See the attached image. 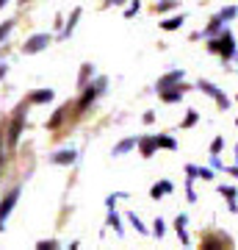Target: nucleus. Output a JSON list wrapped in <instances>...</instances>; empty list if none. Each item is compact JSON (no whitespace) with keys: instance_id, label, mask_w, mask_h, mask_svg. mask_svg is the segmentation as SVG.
I'll use <instances>...</instances> for the list:
<instances>
[{"instance_id":"obj_32","label":"nucleus","mask_w":238,"mask_h":250,"mask_svg":"<svg viewBox=\"0 0 238 250\" xmlns=\"http://www.w3.org/2000/svg\"><path fill=\"white\" fill-rule=\"evenodd\" d=\"M122 197H128V195H125V192H114V195H108L106 197V208H114L116 200H122Z\"/></svg>"},{"instance_id":"obj_16","label":"nucleus","mask_w":238,"mask_h":250,"mask_svg":"<svg viewBox=\"0 0 238 250\" xmlns=\"http://www.w3.org/2000/svg\"><path fill=\"white\" fill-rule=\"evenodd\" d=\"M185 225H188V214H177L175 217L177 236H180V242H183V245H191V236H188V231H185Z\"/></svg>"},{"instance_id":"obj_10","label":"nucleus","mask_w":238,"mask_h":250,"mask_svg":"<svg viewBox=\"0 0 238 250\" xmlns=\"http://www.w3.org/2000/svg\"><path fill=\"white\" fill-rule=\"evenodd\" d=\"M158 150V142H155V134H147V136H139V153L144 159H152V153Z\"/></svg>"},{"instance_id":"obj_41","label":"nucleus","mask_w":238,"mask_h":250,"mask_svg":"<svg viewBox=\"0 0 238 250\" xmlns=\"http://www.w3.org/2000/svg\"><path fill=\"white\" fill-rule=\"evenodd\" d=\"M6 3H9V0H0V9H3V6H6Z\"/></svg>"},{"instance_id":"obj_3","label":"nucleus","mask_w":238,"mask_h":250,"mask_svg":"<svg viewBox=\"0 0 238 250\" xmlns=\"http://www.w3.org/2000/svg\"><path fill=\"white\" fill-rule=\"evenodd\" d=\"M197 89L202 92V95H208V98L216 103V108H219V111H227V108H230V98L219 89V86H216V83H213V81L200 78V81H197Z\"/></svg>"},{"instance_id":"obj_43","label":"nucleus","mask_w":238,"mask_h":250,"mask_svg":"<svg viewBox=\"0 0 238 250\" xmlns=\"http://www.w3.org/2000/svg\"><path fill=\"white\" fill-rule=\"evenodd\" d=\"M236 125H238V120H236Z\"/></svg>"},{"instance_id":"obj_27","label":"nucleus","mask_w":238,"mask_h":250,"mask_svg":"<svg viewBox=\"0 0 238 250\" xmlns=\"http://www.w3.org/2000/svg\"><path fill=\"white\" fill-rule=\"evenodd\" d=\"M128 220H130V225H133L139 233H150V231H147V225L139 220V214H136V211H130V214H128Z\"/></svg>"},{"instance_id":"obj_37","label":"nucleus","mask_w":238,"mask_h":250,"mask_svg":"<svg viewBox=\"0 0 238 250\" xmlns=\"http://www.w3.org/2000/svg\"><path fill=\"white\" fill-rule=\"evenodd\" d=\"M141 120H144L147 125H152V123H155V111H144V117H141Z\"/></svg>"},{"instance_id":"obj_35","label":"nucleus","mask_w":238,"mask_h":250,"mask_svg":"<svg viewBox=\"0 0 238 250\" xmlns=\"http://www.w3.org/2000/svg\"><path fill=\"white\" fill-rule=\"evenodd\" d=\"M211 167H213V170H224V164H221L219 153H211Z\"/></svg>"},{"instance_id":"obj_12","label":"nucleus","mask_w":238,"mask_h":250,"mask_svg":"<svg viewBox=\"0 0 238 250\" xmlns=\"http://www.w3.org/2000/svg\"><path fill=\"white\" fill-rule=\"evenodd\" d=\"M224 28H227V22H224V20H221L219 14H213V17H211V22H208V25L202 28V39H211V36L221 34Z\"/></svg>"},{"instance_id":"obj_29","label":"nucleus","mask_w":238,"mask_h":250,"mask_svg":"<svg viewBox=\"0 0 238 250\" xmlns=\"http://www.w3.org/2000/svg\"><path fill=\"white\" fill-rule=\"evenodd\" d=\"M141 11V0H130V6H128V9H125V17L130 20V17H136V14H139Z\"/></svg>"},{"instance_id":"obj_42","label":"nucleus","mask_w":238,"mask_h":250,"mask_svg":"<svg viewBox=\"0 0 238 250\" xmlns=\"http://www.w3.org/2000/svg\"><path fill=\"white\" fill-rule=\"evenodd\" d=\"M3 159H6V156H3V153H0V167H3Z\"/></svg>"},{"instance_id":"obj_40","label":"nucleus","mask_w":238,"mask_h":250,"mask_svg":"<svg viewBox=\"0 0 238 250\" xmlns=\"http://www.w3.org/2000/svg\"><path fill=\"white\" fill-rule=\"evenodd\" d=\"M6 72H9V64H6V62H0V81L6 78Z\"/></svg>"},{"instance_id":"obj_24","label":"nucleus","mask_w":238,"mask_h":250,"mask_svg":"<svg viewBox=\"0 0 238 250\" xmlns=\"http://www.w3.org/2000/svg\"><path fill=\"white\" fill-rule=\"evenodd\" d=\"M216 192H219L221 197H227V200H233V197H238V189L233 187V184H219V187H216Z\"/></svg>"},{"instance_id":"obj_34","label":"nucleus","mask_w":238,"mask_h":250,"mask_svg":"<svg viewBox=\"0 0 238 250\" xmlns=\"http://www.w3.org/2000/svg\"><path fill=\"white\" fill-rule=\"evenodd\" d=\"M221 150H224V136H216L211 142V153H221Z\"/></svg>"},{"instance_id":"obj_31","label":"nucleus","mask_w":238,"mask_h":250,"mask_svg":"<svg viewBox=\"0 0 238 250\" xmlns=\"http://www.w3.org/2000/svg\"><path fill=\"white\" fill-rule=\"evenodd\" d=\"M164 195H166V189H164V184H155V187H150V197H152V200H161Z\"/></svg>"},{"instance_id":"obj_4","label":"nucleus","mask_w":238,"mask_h":250,"mask_svg":"<svg viewBox=\"0 0 238 250\" xmlns=\"http://www.w3.org/2000/svg\"><path fill=\"white\" fill-rule=\"evenodd\" d=\"M19 192H22V189H19V187H14V189H9V192L3 195V200H0V231L6 228V220H9V214L14 211V206H17Z\"/></svg>"},{"instance_id":"obj_30","label":"nucleus","mask_w":238,"mask_h":250,"mask_svg":"<svg viewBox=\"0 0 238 250\" xmlns=\"http://www.w3.org/2000/svg\"><path fill=\"white\" fill-rule=\"evenodd\" d=\"M197 178L200 181H213V167H197Z\"/></svg>"},{"instance_id":"obj_2","label":"nucleus","mask_w":238,"mask_h":250,"mask_svg":"<svg viewBox=\"0 0 238 250\" xmlns=\"http://www.w3.org/2000/svg\"><path fill=\"white\" fill-rule=\"evenodd\" d=\"M106 89H108V78H106V75H97V78H92L86 86L80 89V98H78V106H75V108H78V111H86V108L92 106V103H94V100H97Z\"/></svg>"},{"instance_id":"obj_23","label":"nucleus","mask_w":238,"mask_h":250,"mask_svg":"<svg viewBox=\"0 0 238 250\" xmlns=\"http://www.w3.org/2000/svg\"><path fill=\"white\" fill-rule=\"evenodd\" d=\"M200 123V111H197V108H188V111H185V117L183 120H180V128H194V125Z\"/></svg>"},{"instance_id":"obj_14","label":"nucleus","mask_w":238,"mask_h":250,"mask_svg":"<svg viewBox=\"0 0 238 250\" xmlns=\"http://www.w3.org/2000/svg\"><path fill=\"white\" fill-rule=\"evenodd\" d=\"M133 147H139V136H128V139H122V142H116L114 150H111V156L119 159V156H125V153H130Z\"/></svg>"},{"instance_id":"obj_17","label":"nucleus","mask_w":238,"mask_h":250,"mask_svg":"<svg viewBox=\"0 0 238 250\" xmlns=\"http://www.w3.org/2000/svg\"><path fill=\"white\" fill-rule=\"evenodd\" d=\"M185 25V14H175V17H164L161 20V28L164 31H177V28Z\"/></svg>"},{"instance_id":"obj_8","label":"nucleus","mask_w":238,"mask_h":250,"mask_svg":"<svg viewBox=\"0 0 238 250\" xmlns=\"http://www.w3.org/2000/svg\"><path fill=\"white\" fill-rule=\"evenodd\" d=\"M183 78H185L183 70H169L166 75H161V78H158V83H155V92H164V89H169V86H177Z\"/></svg>"},{"instance_id":"obj_13","label":"nucleus","mask_w":238,"mask_h":250,"mask_svg":"<svg viewBox=\"0 0 238 250\" xmlns=\"http://www.w3.org/2000/svg\"><path fill=\"white\" fill-rule=\"evenodd\" d=\"M70 111H72L70 103H64V106L55 108V114L50 117V120H47V131H55V128H58V125H61L64 120H67V117H70Z\"/></svg>"},{"instance_id":"obj_7","label":"nucleus","mask_w":238,"mask_h":250,"mask_svg":"<svg viewBox=\"0 0 238 250\" xmlns=\"http://www.w3.org/2000/svg\"><path fill=\"white\" fill-rule=\"evenodd\" d=\"M185 92H188V83H177V86H169V89H164V92H158L161 95V100L164 103H180V100L185 98Z\"/></svg>"},{"instance_id":"obj_22","label":"nucleus","mask_w":238,"mask_h":250,"mask_svg":"<svg viewBox=\"0 0 238 250\" xmlns=\"http://www.w3.org/2000/svg\"><path fill=\"white\" fill-rule=\"evenodd\" d=\"M155 142H158V147H164V150H177V139L169 134H155Z\"/></svg>"},{"instance_id":"obj_25","label":"nucleus","mask_w":238,"mask_h":250,"mask_svg":"<svg viewBox=\"0 0 238 250\" xmlns=\"http://www.w3.org/2000/svg\"><path fill=\"white\" fill-rule=\"evenodd\" d=\"M14 25H17L14 20H6V22H0V45H3L6 39H9V34L14 31Z\"/></svg>"},{"instance_id":"obj_18","label":"nucleus","mask_w":238,"mask_h":250,"mask_svg":"<svg viewBox=\"0 0 238 250\" xmlns=\"http://www.w3.org/2000/svg\"><path fill=\"white\" fill-rule=\"evenodd\" d=\"M94 78V64H83V67H80V75H78V89H83V86H86L89 81Z\"/></svg>"},{"instance_id":"obj_6","label":"nucleus","mask_w":238,"mask_h":250,"mask_svg":"<svg viewBox=\"0 0 238 250\" xmlns=\"http://www.w3.org/2000/svg\"><path fill=\"white\" fill-rule=\"evenodd\" d=\"M53 42V36L50 34H34L31 39H25V45H22V53L25 56H34V53H42L44 47Z\"/></svg>"},{"instance_id":"obj_39","label":"nucleus","mask_w":238,"mask_h":250,"mask_svg":"<svg viewBox=\"0 0 238 250\" xmlns=\"http://www.w3.org/2000/svg\"><path fill=\"white\" fill-rule=\"evenodd\" d=\"M227 208L233 211V214H238V197H233V200H227Z\"/></svg>"},{"instance_id":"obj_38","label":"nucleus","mask_w":238,"mask_h":250,"mask_svg":"<svg viewBox=\"0 0 238 250\" xmlns=\"http://www.w3.org/2000/svg\"><path fill=\"white\" fill-rule=\"evenodd\" d=\"M122 3H128V0H106L103 6H106V9H114V6H122Z\"/></svg>"},{"instance_id":"obj_11","label":"nucleus","mask_w":238,"mask_h":250,"mask_svg":"<svg viewBox=\"0 0 238 250\" xmlns=\"http://www.w3.org/2000/svg\"><path fill=\"white\" fill-rule=\"evenodd\" d=\"M80 14H83L80 9H72L70 20H67V25H64L61 31H58V39H70V36L75 34V28H78V22H80Z\"/></svg>"},{"instance_id":"obj_21","label":"nucleus","mask_w":238,"mask_h":250,"mask_svg":"<svg viewBox=\"0 0 238 250\" xmlns=\"http://www.w3.org/2000/svg\"><path fill=\"white\" fill-rule=\"evenodd\" d=\"M177 6H180V0H158L152 9H155V14H169V11H175Z\"/></svg>"},{"instance_id":"obj_19","label":"nucleus","mask_w":238,"mask_h":250,"mask_svg":"<svg viewBox=\"0 0 238 250\" xmlns=\"http://www.w3.org/2000/svg\"><path fill=\"white\" fill-rule=\"evenodd\" d=\"M224 245H230L227 236H205V239H202V248L205 250H216V248H224Z\"/></svg>"},{"instance_id":"obj_9","label":"nucleus","mask_w":238,"mask_h":250,"mask_svg":"<svg viewBox=\"0 0 238 250\" xmlns=\"http://www.w3.org/2000/svg\"><path fill=\"white\" fill-rule=\"evenodd\" d=\"M75 159H78V150H75V147H64V150H58V153L50 156V161H53L55 167H72Z\"/></svg>"},{"instance_id":"obj_5","label":"nucleus","mask_w":238,"mask_h":250,"mask_svg":"<svg viewBox=\"0 0 238 250\" xmlns=\"http://www.w3.org/2000/svg\"><path fill=\"white\" fill-rule=\"evenodd\" d=\"M25 114H28V106L19 103L14 117H11V125H9V145H17L19 142V134H22V125H25Z\"/></svg>"},{"instance_id":"obj_28","label":"nucleus","mask_w":238,"mask_h":250,"mask_svg":"<svg viewBox=\"0 0 238 250\" xmlns=\"http://www.w3.org/2000/svg\"><path fill=\"white\" fill-rule=\"evenodd\" d=\"M164 233H166V223H164V220H161V217H155V223H152V236H164Z\"/></svg>"},{"instance_id":"obj_20","label":"nucleus","mask_w":238,"mask_h":250,"mask_svg":"<svg viewBox=\"0 0 238 250\" xmlns=\"http://www.w3.org/2000/svg\"><path fill=\"white\" fill-rule=\"evenodd\" d=\"M106 225L108 228H114L116 233H119V236H122L125 233V228H122V220H119V214H116L114 208H108V217H106Z\"/></svg>"},{"instance_id":"obj_26","label":"nucleus","mask_w":238,"mask_h":250,"mask_svg":"<svg viewBox=\"0 0 238 250\" xmlns=\"http://www.w3.org/2000/svg\"><path fill=\"white\" fill-rule=\"evenodd\" d=\"M219 17L224 20V22H233V20L238 17V6H224V9L219 11Z\"/></svg>"},{"instance_id":"obj_33","label":"nucleus","mask_w":238,"mask_h":250,"mask_svg":"<svg viewBox=\"0 0 238 250\" xmlns=\"http://www.w3.org/2000/svg\"><path fill=\"white\" fill-rule=\"evenodd\" d=\"M36 248L39 250H53V248H58V242L55 239H42V242H36Z\"/></svg>"},{"instance_id":"obj_15","label":"nucleus","mask_w":238,"mask_h":250,"mask_svg":"<svg viewBox=\"0 0 238 250\" xmlns=\"http://www.w3.org/2000/svg\"><path fill=\"white\" fill-rule=\"evenodd\" d=\"M53 98H55L53 89H34L28 95V103H31V106H42V103H50Z\"/></svg>"},{"instance_id":"obj_36","label":"nucleus","mask_w":238,"mask_h":250,"mask_svg":"<svg viewBox=\"0 0 238 250\" xmlns=\"http://www.w3.org/2000/svg\"><path fill=\"white\" fill-rule=\"evenodd\" d=\"M224 172H230V175L238 178V145H236V164H233V167H224Z\"/></svg>"},{"instance_id":"obj_1","label":"nucleus","mask_w":238,"mask_h":250,"mask_svg":"<svg viewBox=\"0 0 238 250\" xmlns=\"http://www.w3.org/2000/svg\"><path fill=\"white\" fill-rule=\"evenodd\" d=\"M205 42H208V53L219 56L224 64H230V62H236V59H238L236 36H233V31H230V28H224L221 34L211 36V39H205Z\"/></svg>"}]
</instances>
